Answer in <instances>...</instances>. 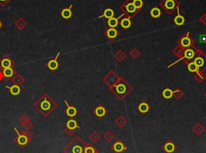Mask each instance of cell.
I'll list each match as a JSON object with an SVG mask.
<instances>
[{
    "instance_id": "cell-37",
    "label": "cell",
    "mask_w": 206,
    "mask_h": 153,
    "mask_svg": "<svg viewBox=\"0 0 206 153\" xmlns=\"http://www.w3.org/2000/svg\"><path fill=\"white\" fill-rule=\"evenodd\" d=\"M104 137L106 140H108V141H110V140L113 139V137H114V135H112L110 132H108L107 134L105 135Z\"/></svg>"
},
{
    "instance_id": "cell-17",
    "label": "cell",
    "mask_w": 206,
    "mask_h": 153,
    "mask_svg": "<svg viewBox=\"0 0 206 153\" xmlns=\"http://www.w3.org/2000/svg\"><path fill=\"white\" fill-rule=\"evenodd\" d=\"M66 128L72 129V130H76L77 128H79V125L77 124V122L75 119H71L68 120L66 123Z\"/></svg>"
},
{
    "instance_id": "cell-34",
    "label": "cell",
    "mask_w": 206,
    "mask_h": 153,
    "mask_svg": "<svg viewBox=\"0 0 206 153\" xmlns=\"http://www.w3.org/2000/svg\"><path fill=\"white\" fill-rule=\"evenodd\" d=\"M194 63H196V64H197V66L199 67V68H200V67H202V66L204 65V60H203L202 58H200V57L197 58V59L195 60Z\"/></svg>"
},
{
    "instance_id": "cell-7",
    "label": "cell",
    "mask_w": 206,
    "mask_h": 153,
    "mask_svg": "<svg viewBox=\"0 0 206 153\" xmlns=\"http://www.w3.org/2000/svg\"><path fill=\"white\" fill-rule=\"evenodd\" d=\"M2 74H3L4 79L7 81L11 80V79H12L16 74V69H14L13 67L2 69Z\"/></svg>"
},
{
    "instance_id": "cell-12",
    "label": "cell",
    "mask_w": 206,
    "mask_h": 153,
    "mask_svg": "<svg viewBox=\"0 0 206 153\" xmlns=\"http://www.w3.org/2000/svg\"><path fill=\"white\" fill-rule=\"evenodd\" d=\"M12 83H13V84L18 85V86H21L22 84L24 83L25 79H23V77L20 74H17V73H16V75L12 79Z\"/></svg>"
},
{
    "instance_id": "cell-6",
    "label": "cell",
    "mask_w": 206,
    "mask_h": 153,
    "mask_svg": "<svg viewBox=\"0 0 206 153\" xmlns=\"http://www.w3.org/2000/svg\"><path fill=\"white\" fill-rule=\"evenodd\" d=\"M162 5L163 7L165 8L168 12L173 11L175 8L178 7V4L175 0H164Z\"/></svg>"
},
{
    "instance_id": "cell-32",
    "label": "cell",
    "mask_w": 206,
    "mask_h": 153,
    "mask_svg": "<svg viewBox=\"0 0 206 153\" xmlns=\"http://www.w3.org/2000/svg\"><path fill=\"white\" fill-rule=\"evenodd\" d=\"M29 120H31V119H30V118H29L28 115H26V114H23V115H22L19 118V121L22 124H24V123L27 122V121H29Z\"/></svg>"
},
{
    "instance_id": "cell-33",
    "label": "cell",
    "mask_w": 206,
    "mask_h": 153,
    "mask_svg": "<svg viewBox=\"0 0 206 153\" xmlns=\"http://www.w3.org/2000/svg\"><path fill=\"white\" fill-rule=\"evenodd\" d=\"M99 139H100V136H99L97 132H93V133L90 136V140H92L93 142H94V143L98 141Z\"/></svg>"
},
{
    "instance_id": "cell-29",
    "label": "cell",
    "mask_w": 206,
    "mask_h": 153,
    "mask_svg": "<svg viewBox=\"0 0 206 153\" xmlns=\"http://www.w3.org/2000/svg\"><path fill=\"white\" fill-rule=\"evenodd\" d=\"M194 52H193L192 49H188V50L185 51L184 52V58L185 59H189V60H190V59H193V57H194Z\"/></svg>"
},
{
    "instance_id": "cell-30",
    "label": "cell",
    "mask_w": 206,
    "mask_h": 153,
    "mask_svg": "<svg viewBox=\"0 0 206 153\" xmlns=\"http://www.w3.org/2000/svg\"><path fill=\"white\" fill-rule=\"evenodd\" d=\"M132 2H133L134 6H135V7L136 8L137 10L140 9V8L142 7L143 5V0H133Z\"/></svg>"
},
{
    "instance_id": "cell-26",
    "label": "cell",
    "mask_w": 206,
    "mask_h": 153,
    "mask_svg": "<svg viewBox=\"0 0 206 153\" xmlns=\"http://www.w3.org/2000/svg\"><path fill=\"white\" fill-rule=\"evenodd\" d=\"M150 13L151 16H152L153 18H155V19L160 17V15H161V11H160V10L158 7H154L153 9H151Z\"/></svg>"
},
{
    "instance_id": "cell-9",
    "label": "cell",
    "mask_w": 206,
    "mask_h": 153,
    "mask_svg": "<svg viewBox=\"0 0 206 153\" xmlns=\"http://www.w3.org/2000/svg\"><path fill=\"white\" fill-rule=\"evenodd\" d=\"M65 103L66 106H67V109L65 110L66 115H67L68 116L71 117V118L72 117H74L75 115H77V112H78L77 108H76L75 107H73V106L69 105V104L68 103L67 100H65Z\"/></svg>"
},
{
    "instance_id": "cell-22",
    "label": "cell",
    "mask_w": 206,
    "mask_h": 153,
    "mask_svg": "<svg viewBox=\"0 0 206 153\" xmlns=\"http://www.w3.org/2000/svg\"><path fill=\"white\" fill-rule=\"evenodd\" d=\"M106 35L108 38H114L117 35V31L115 28H110L106 31Z\"/></svg>"
},
{
    "instance_id": "cell-10",
    "label": "cell",
    "mask_w": 206,
    "mask_h": 153,
    "mask_svg": "<svg viewBox=\"0 0 206 153\" xmlns=\"http://www.w3.org/2000/svg\"><path fill=\"white\" fill-rule=\"evenodd\" d=\"M163 149L164 150L166 153H173L176 149V147L174 144L173 142L168 141L163 147Z\"/></svg>"
},
{
    "instance_id": "cell-28",
    "label": "cell",
    "mask_w": 206,
    "mask_h": 153,
    "mask_svg": "<svg viewBox=\"0 0 206 153\" xmlns=\"http://www.w3.org/2000/svg\"><path fill=\"white\" fill-rule=\"evenodd\" d=\"M175 92H177V91H175ZM172 92L171 89L167 88V89H165V90L164 91V92H163V96H164L165 99H170V98H171V96H173L174 92Z\"/></svg>"
},
{
    "instance_id": "cell-5",
    "label": "cell",
    "mask_w": 206,
    "mask_h": 153,
    "mask_svg": "<svg viewBox=\"0 0 206 153\" xmlns=\"http://www.w3.org/2000/svg\"><path fill=\"white\" fill-rule=\"evenodd\" d=\"M60 55V52H58V53L56 54V57L54 58V59H52V60H50L48 63H47L46 66L48 67V68L49 69L50 71H55L56 69L59 67V66H60L59 62H58V58H59Z\"/></svg>"
},
{
    "instance_id": "cell-31",
    "label": "cell",
    "mask_w": 206,
    "mask_h": 153,
    "mask_svg": "<svg viewBox=\"0 0 206 153\" xmlns=\"http://www.w3.org/2000/svg\"><path fill=\"white\" fill-rule=\"evenodd\" d=\"M33 125H34V124H33V123L31 122V120H29V121H27V122L23 124H22V126H23V128L25 129V131H29L31 128H32Z\"/></svg>"
},
{
    "instance_id": "cell-13",
    "label": "cell",
    "mask_w": 206,
    "mask_h": 153,
    "mask_svg": "<svg viewBox=\"0 0 206 153\" xmlns=\"http://www.w3.org/2000/svg\"><path fill=\"white\" fill-rule=\"evenodd\" d=\"M6 88L9 89L10 93L12 94V96H16L20 94L21 92V88H20V86H18V85L13 84V86L9 87V86H6Z\"/></svg>"
},
{
    "instance_id": "cell-27",
    "label": "cell",
    "mask_w": 206,
    "mask_h": 153,
    "mask_svg": "<svg viewBox=\"0 0 206 153\" xmlns=\"http://www.w3.org/2000/svg\"><path fill=\"white\" fill-rule=\"evenodd\" d=\"M139 110L140 112L142 113H146L149 111V106L147 103H142L139 104Z\"/></svg>"
},
{
    "instance_id": "cell-39",
    "label": "cell",
    "mask_w": 206,
    "mask_h": 153,
    "mask_svg": "<svg viewBox=\"0 0 206 153\" xmlns=\"http://www.w3.org/2000/svg\"><path fill=\"white\" fill-rule=\"evenodd\" d=\"M200 43H205L206 42V34H203V35H200Z\"/></svg>"
},
{
    "instance_id": "cell-21",
    "label": "cell",
    "mask_w": 206,
    "mask_h": 153,
    "mask_svg": "<svg viewBox=\"0 0 206 153\" xmlns=\"http://www.w3.org/2000/svg\"><path fill=\"white\" fill-rule=\"evenodd\" d=\"M126 11L127 12V13H130V14H133V13H135L137 11L136 8L135 7V6H134L133 2H129V3H127V5H126Z\"/></svg>"
},
{
    "instance_id": "cell-3",
    "label": "cell",
    "mask_w": 206,
    "mask_h": 153,
    "mask_svg": "<svg viewBox=\"0 0 206 153\" xmlns=\"http://www.w3.org/2000/svg\"><path fill=\"white\" fill-rule=\"evenodd\" d=\"M14 129H15V132H16V134H17V136L15 138V140H15V142L18 144V146H19L20 148L23 149V148L31 142V139H32L33 137L32 134H31L29 131L19 132L16 128H15Z\"/></svg>"
},
{
    "instance_id": "cell-14",
    "label": "cell",
    "mask_w": 206,
    "mask_h": 153,
    "mask_svg": "<svg viewBox=\"0 0 206 153\" xmlns=\"http://www.w3.org/2000/svg\"><path fill=\"white\" fill-rule=\"evenodd\" d=\"M27 24V22H26L22 17L19 18V19L15 22V23H14V25L16 26V27H17L19 30H20V31H22V30H23V29L25 28Z\"/></svg>"
},
{
    "instance_id": "cell-15",
    "label": "cell",
    "mask_w": 206,
    "mask_h": 153,
    "mask_svg": "<svg viewBox=\"0 0 206 153\" xmlns=\"http://www.w3.org/2000/svg\"><path fill=\"white\" fill-rule=\"evenodd\" d=\"M124 15H125V14H122V15L120 16L119 17H117V18L113 17V18H110V19H108L107 23H108V25L110 27V28H114L115 27H117V24H118V19H121V18Z\"/></svg>"
},
{
    "instance_id": "cell-20",
    "label": "cell",
    "mask_w": 206,
    "mask_h": 153,
    "mask_svg": "<svg viewBox=\"0 0 206 153\" xmlns=\"http://www.w3.org/2000/svg\"><path fill=\"white\" fill-rule=\"evenodd\" d=\"M189 32H188L187 34H186V36L183 37V38H181L180 44L183 47H189V45L191 44V39H190V38L189 37Z\"/></svg>"
},
{
    "instance_id": "cell-41",
    "label": "cell",
    "mask_w": 206,
    "mask_h": 153,
    "mask_svg": "<svg viewBox=\"0 0 206 153\" xmlns=\"http://www.w3.org/2000/svg\"><path fill=\"white\" fill-rule=\"evenodd\" d=\"M2 27H3V23H2V22L0 20V29L2 28Z\"/></svg>"
},
{
    "instance_id": "cell-2",
    "label": "cell",
    "mask_w": 206,
    "mask_h": 153,
    "mask_svg": "<svg viewBox=\"0 0 206 153\" xmlns=\"http://www.w3.org/2000/svg\"><path fill=\"white\" fill-rule=\"evenodd\" d=\"M85 144L79 136H76L63 149L64 153H84Z\"/></svg>"
},
{
    "instance_id": "cell-11",
    "label": "cell",
    "mask_w": 206,
    "mask_h": 153,
    "mask_svg": "<svg viewBox=\"0 0 206 153\" xmlns=\"http://www.w3.org/2000/svg\"><path fill=\"white\" fill-rule=\"evenodd\" d=\"M72 7H73V5L71 4L68 8H65V9L62 10L61 12H60V16H61V17L63 18V19L68 20V19L72 17V16H73V12H72L71 11Z\"/></svg>"
},
{
    "instance_id": "cell-4",
    "label": "cell",
    "mask_w": 206,
    "mask_h": 153,
    "mask_svg": "<svg viewBox=\"0 0 206 153\" xmlns=\"http://www.w3.org/2000/svg\"><path fill=\"white\" fill-rule=\"evenodd\" d=\"M15 65H16V62L14 61L13 59L10 57L8 55H4L0 59V68L1 69L13 67Z\"/></svg>"
},
{
    "instance_id": "cell-19",
    "label": "cell",
    "mask_w": 206,
    "mask_h": 153,
    "mask_svg": "<svg viewBox=\"0 0 206 153\" xmlns=\"http://www.w3.org/2000/svg\"><path fill=\"white\" fill-rule=\"evenodd\" d=\"M94 113H95V115H96L97 116L102 118V117H103L105 115H106V109H105L104 107H102V106H99V107H98L96 109H95Z\"/></svg>"
},
{
    "instance_id": "cell-23",
    "label": "cell",
    "mask_w": 206,
    "mask_h": 153,
    "mask_svg": "<svg viewBox=\"0 0 206 153\" xmlns=\"http://www.w3.org/2000/svg\"><path fill=\"white\" fill-rule=\"evenodd\" d=\"M120 25L125 29L129 28V27L131 26V19H130L129 18H126V19H122V21L120 22Z\"/></svg>"
},
{
    "instance_id": "cell-1",
    "label": "cell",
    "mask_w": 206,
    "mask_h": 153,
    "mask_svg": "<svg viewBox=\"0 0 206 153\" xmlns=\"http://www.w3.org/2000/svg\"><path fill=\"white\" fill-rule=\"evenodd\" d=\"M34 107L44 117L47 118L57 107V103L48 94H44L35 103Z\"/></svg>"
},
{
    "instance_id": "cell-25",
    "label": "cell",
    "mask_w": 206,
    "mask_h": 153,
    "mask_svg": "<svg viewBox=\"0 0 206 153\" xmlns=\"http://www.w3.org/2000/svg\"><path fill=\"white\" fill-rule=\"evenodd\" d=\"M188 69H189V71H191V72H197L199 73V67H197V64L193 62V63H190L188 65Z\"/></svg>"
},
{
    "instance_id": "cell-38",
    "label": "cell",
    "mask_w": 206,
    "mask_h": 153,
    "mask_svg": "<svg viewBox=\"0 0 206 153\" xmlns=\"http://www.w3.org/2000/svg\"><path fill=\"white\" fill-rule=\"evenodd\" d=\"M12 0H0V6L2 7H4L6 6L7 4L9 3Z\"/></svg>"
},
{
    "instance_id": "cell-24",
    "label": "cell",
    "mask_w": 206,
    "mask_h": 153,
    "mask_svg": "<svg viewBox=\"0 0 206 153\" xmlns=\"http://www.w3.org/2000/svg\"><path fill=\"white\" fill-rule=\"evenodd\" d=\"M84 153H98V151L94 148L93 146L91 144H85V148H84Z\"/></svg>"
},
{
    "instance_id": "cell-16",
    "label": "cell",
    "mask_w": 206,
    "mask_h": 153,
    "mask_svg": "<svg viewBox=\"0 0 206 153\" xmlns=\"http://www.w3.org/2000/svg\"><path fill=\"white\" fill-rule=\"evenodd\" d=\"M174 22H175V23L177 26L183 25L184 23V18L181 16L180 13L179 7H177V16H175V19H174Z\"/></svg>"
},
{
    "instance_id": "cell-8",
    "label": "cell",
    "mask_w": 206,
    "mask_h": 153,
    "mask_svg": "<svg viewBox=\"0 0 206 153\" xmlns=\"http://www.w3.org/2000/svg\"><path fill=\"white\" fill-rule=\"evenodd\" d=\"M111 148L115 151L116 153H122L124 150H127V147L121 140H117L114 142V144L111 146Z\"/></svg>"
},
{
    "instance_id": "cell-35",
    "label": "cell",
    "mask_w": 206,
    "mask_h": 153,
    "mask_svg": "<svg viewBox=\"0 0 206 153\" xmlns=\"http://www.w3.org/2000/svg\"><path fill=\"white\" fill-rule=\"evenodd\" d=\"M65 133L68 136H73L74 133H75V130H72V129H69V128H65V130H64Z\"/></svg>"
},
{
    "instance_id": "cell-40",
    "label": "cell",
    "mask_w": 206,
    "mask_h": 153,
    "mask_svg": "<svg viewBox=\"0 0 206 153\" xmlns=\"http://www.w3.org/2000/svg\"><path fill=\"white\" fill-rule=\"evenodd\" d=\"M2 79H4V76L3 74H2V71L1 70V71H0V81H2Z\"/></svg>"
},
{
    "instance_id": "cell-18",
    "label": "cell",
    "mask_w": 206,
    "mask_h": 153,
    "mask_svg": "<svg viewBox=\"0 0 206 153\" xmlns=\"http://www.w3.org/2000/svg\"><path fill=\"white\" fill-rule=\"evenodd\" d=\"M114 11L112 9H110V8H108V9L105 10L104 13H103V15L101 16H99V19H101V18H106V19H110V18H113L114 17Z\"/></svg>"
},
{
    "instance_id": "cell-36",
    "label": "cell",
    "mask_w": 206,
    "mask_h": 153,
    "mask_svg": "<svg viewBox=\"0 0 206 153\" xmlns=\"http://www.w3.org/2000/svg\"><path fill=\"white\" fill-rule=\"evenodd\" d=\"M125 86L122 84H120V85H117V92H119V93H124L125 92Z\"/></svg>"
}]
</instances>
